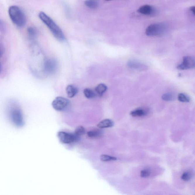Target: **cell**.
<instances>
[{"mask_svg":"<svg viewBox=\"0 0 195 195\" xmlns=\"http://www.w3.org/2000/svg\"><path fill=\"white\" fill-rule=\"evenodd\" d=\"M39 16L40 19L48 27L54 37L59 41H65V37L63 32L51 18L43 12H40Z\"/></svg>","mask_w":195,"mask_h":195,"instance_id":"obj_1","label":"cell"},{"mask_svg":"<svg viewBox=\"0 0 195 195\" xmlns=\"http://www.w3.org/2000/svg\"><path fill=\"white\" fill-rule=\"evenodd\" d=\"M8 13L11 20L18 27H23L26 25V16L18 6H13L10 7L8 9Z\"/></svg>","mask_w":195,"mask_h":195,"instance_id":"obj_2","label":"cell"},{"mask_svg":"<svg viewBox=\"0 0 195 195\" xmlns=\"http://www.w3.org/2000/svg\"><path fill=\"white\" fill-rule=\"evenodd\" d=\"M167 29V25L163 23H157L151 25L146 29V34L147 36L153 37L161 36L165 32Z\"/></svg>","mask_w":195,"mask_h":195,"instance_id":"obj_3","label":"cell"},{"mask_svg":"<svg viewBox=\"0 0 195 195\" xmlns=\"http://www.w3.org/2000/svg\"><path fill=\"white\" fill-rule=\"evenodd\" d=\"M70 101L66 98L58 96L53 101V108L57 111H61L65 110L68 106Z\"/></svg>","mask_w":195,"mask_h":195,"instance_id":"obj_4","label":"cell"},{"mask_svg":"<svg viewBox=\"0 0 195 195\" xmlns=\"http://www.w3.org/2000/svg\"><path fill=\"white\" fill-rule=\"evenodd\" d=\"M58 137L60 141L64 144H70L77 140L79 137L75 133L60 132L58 133Z\"/></svg>","mask_w":195,"mask_h":195,"instance_id":"obj_5","label":"cell"},{"mask_svg":"<svg viewBox=\"0 0 195 195\" xmlns=\"http://www.w3.org/2000/svg\"><path fill=\"white\" fill-rule=\"evenodd\" d=\"M195 65L194 58L192 56H186L183 57V61L177 66L179 70H184L193 68Z\"/></svg>","mask_w":195,"mask_h":195,"instance_id":"obj_6","label":"cell"},{"mask_svg":"<svg viewBox=\"0 0 195 195\" xmlns=\"http://www.w3.org/2000/svg\"><path fill=\"white\" fill-rule=\"evenodd\" d=\"M57 68V62L54 59H47L45 60L44 63V69L47 73H53L56 71Z\"/></svg>","mask_w":195,"mask_h":195,"instance_id":"obj_7","label":"cell"},{"mask_svg":"<svg viewBox=\"0 0 195 195\" xmlns=\"http://www.w3.org/2000/svg\"><path fill=\"white\" fill-rule=\"evenodd\" d=\"M138 12L146 15H153L156 13L155 9L153 6L145 5L139 7Z\"/></svg>","mask_w":195,"mask_h":195,"instance_id":"obj_8","label":"cell"},{"mask_svg":"<svg viewBox=\"0 0 195 195\" xmlns=\"http://www.w3.org/2000/svg\"><path fill=\"white\" fill-rule=\"evenodd\" d=\"M11 113L12 119L14 120L15 121H17L18 122L22 120V114L19 108L15 107L12 108L11 109Z\"/></svg>","mask_w":195,"mask_h":195,"instance_id":"obj_9","label":"cell"},{"mask_svg":"<svg viewBox=\"0 0 195 195\" xmlns=\"http://www.w3.org/2000/svg\"><path fill=\"white\" fill-rule=\"evenodd\" d=\"M148 113V110L144 108H138L130 113V115L133 117H140L145 116Z\"/></svg>","mask_w":195,"mask_h":195,"instance_id":"obj_10","label":"cell"},{"mask_svg":"<svg viewBox=\"0 0 195 195\" xmlns=\"http://www.w3.org/2000/svg\"><path fill=\"white\" fill-rule=\"evenodd\" d=\"M128 66L131 68L139 70H146L147 67L140 63L136 62L135 61H130L128 63Z\"/></svg>","mask_w":195,"mask_h":195,"instance_id":"obj_11","label":"cell"},{"mask_svg":"<svg viewBox=\"0 0 195 195\" xmlns=\"http://www.w3.org/2000/svg\"><path fill=\"white\" fill-rule=\"evenodd\" d=\"M66 94L70 98L74 97L78 93L77 88L73 85H68L66 88Z\"/></svg>","mask_w":195,"mask_h":195,"instance_id":"obj_12","label":"cell"},{"mask_svg":"<svg viewBox=\"0 0 195 195\" xmlns=\"http://www.w3.org/2000/svg\"><path fill=\"white\" fill-rule=\"evenodd\" d=\"M114 125V122L109 119H105L101 121L97 124V127L100 129L111 127Z\"/></svg>","mask_w":195,"mask_h":195,"instance_id":"obj_13","label":"cell"},{"mask_svg":"<svg viewBox=\"0 0 195 195\" xmlns=\"http://www.w3.org/2000/svg\"><path fill=\"white\" fill-rule=\"evenodd\" d=\"M107 90V87L106 85L104 84H100L96 87L95 91L97 96L101 97L106 91Z\"/></svg>","mask_w":195,"mask_h":195,"instance_id":"obj_14","label":"cell"},{"mask_svg":"<svg viewBox=\"0 0 195 195\" xmlns=\"http://www.w3.org/2000/svg\"><path fill=\"white\" fill-rule=\"evenodd\" d=\"M84 94L85 97L88 99H93L97 96L95 91L88 88L84 89Z\"/></svg>","mask_w":195,"mask_h":195,"instance_id":"obj_15","label":"cell"},{"mask_svg":"<svg viewBox=\"0 0 195 195\" xmlns=\"http://www.w3.org/2000/svg\"><path fill=\"white\" fill-rule=\"evenodd\" d=\"M85 4L89 8L95 9L98 7L99 4L96 0H86L85 2Z\"/></svg>","mask_w":195,"mask_h":195,"instance_id":"obj_16","label":"cell"},{"mask_svg":"<svg viewBox=\"0 0 195 195\" xmlns=\"http://www.w3.org/2000/svg\"><path fill=\"white\" fill-rule=\"evenodd\" d=\"M101 160L103 162L110 161H115L117 158L115 157L111 156L106 154L101 155L100 156Z\"/></svg>","mask_w":195,"mask_h":195,"instance_id":"obj_17","label":"cell"},{"mask_svg":"<svg viewBox=\"0 0 195 195\" xmlns=\"http://www.w3.org/2000/svg\"><path fill=\"white\" fill-rule=\"evenodd\" d=\"M178 100L182 102L187 103L190 101L189 97L184 94H180L178 96Z\"/></svg>","mask_w":195,"mask_h":195,"instance_id":"obj_18","label":"cell"},{"mask_svg":"<svg viewBox=\"0 0 195 195\" xmlns=\"http://www.w3.org/2000/svg\"><path fill=\"white\" fill-rule=\"evenodd\" d=\"M85 130L84 127L81 126H79L76 128L75 130V134L77 136L79 137L85 134Z\"/></svg>","mask_w":195,"mask_h":195,"instance_id":"obj_19","label":"cell"},{"mask_svg":"<svg viewBox=\"0 0 195 195\" xmlns=\"http://www.w3.org/2000/svg\"><path fill=\"white\" fill-rule=\"evenodd\" d=\"M192 173L190 172H186L182 174L181 178L183 181L188 182L192 178Z\"/></svg>","mask_w":195,"mask_h":195,"instance_id":"obj_20","label":"cell"},{"mask_svg":"<svg viewBox=\"0 0 195 195\" xmlns=\"http://www.w3.org/2000/svg\"><path fill=\"white\" fill-rule=\"evenodd\" d=\"M174 98V96L173 94L169 93L163 94L162 96V100L165 101H171L173 100Z\"/></svg>","mask_w":195,"mask_h":195,"instance_id":"obj_21","label":"cell"},{"mask_svg":"<svg viewBox=\"0 0 195 195\" xmlns=\"http://www.w3.org/2000/svg\"><path fill=\"white\" fill-rule=\"evenodd\" d=\"M98 130H92L88 132V136L91 138H96L100 135V133Z\"/></svg>","mask_w":195,"mask_h":195,"instance_id":"obj_22","label":"cell"},{"mask_svg":"<svg viewBox=\"0 0 195 195\" xmlns=\"http://www.w3.org/2000/svg\"><path fill=\"white\" fill-rule=\"evenodd\" d=\"M151 173V171L149 169H145L141 171L140 173V176L142 178H146L149 177Z\"/></svg>","mask_w":195,"mask_h":195,"instance_id":"obj_23","label":"cell"},{"mask_svg":"<svg viewBox=\"0 0 195 195\" xmlns=\"http://www.w3.org/2000/svg\"><path fill=\"white\" fill-rule=\"evenodd\" d=\"M27 32H28L29 35L30 37L34 38L36 37V32L34 29L32 28V27H29L28 29H27Z\"/></svg>","mask_w":195,"mask_h":195,"instance_id":"obj_24","label":"cell"},{"mask_svg":"<svg viewBox=\"0 0 195 195\" xmlns=\"http://www.w3.org/2000/svg\"><path fill=\"white\" fill-rule=\"evenodd\" d=\"M190 10L191 12H192V13H193V14L195 15V7L194 6H192L190 8Z\"/></svg>","mask_w":195,"mask_h":195,"instance_id":"obj_25","label":"cell"},{"mask_svg":"<svg viewBox=\"0 0 195 195\" xmlns=\"http://www.w3.org/2000/svg\"><path fill=\"white\" fill-rule=\"evenodd\" d=\"M4 53L3 47L0 45V57H1L3 55Z\"/></svg>","mask_w":195,"mask_h":195,"instance_id":"obj_26","label":"cell"},{"mask_svg":"<svg viewBox=\"0 0 195 195\" xmlns=\"http://www.w3.org/2000/svg\"><path fill=\"white\" fill-rule=\"evenodd\" d=\"M106 1H111V0H106Z\"/></svg>","mask_w":195,"mask_h":195,"instance_id":"obj_27","label":"cell"}]
</instances>
